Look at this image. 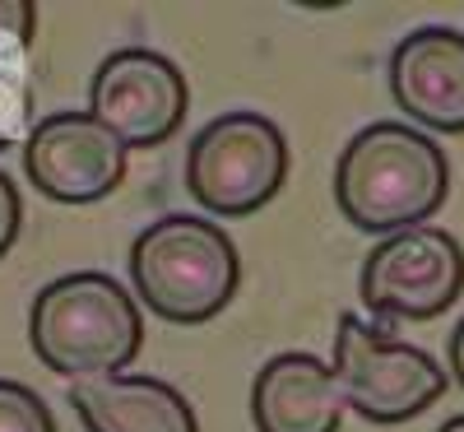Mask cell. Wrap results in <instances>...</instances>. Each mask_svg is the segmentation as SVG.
Returning <instances> with one entry per match:
<instances>
[{
	"instance_id": "1",
	"label": "cell",
	"mask_w": 464,
	"mask_h": 432,
	"mask_svg": "<svg viewBox=\"0 0 464 432\" xmlns=\"http://www.w3.org/2000/svg\"><path fill=\"white\" fill-rule=\"evenodd\" d=\"M450 195L446 149L404 122H372L343 144L334 163V205L362 232L422 228Z\"/></svg>"
},
{
	"instance_id": "2",
	"label": "cell",
	"mask_w": 464,
	"mask_h": 432,
	"mask_svg": "<svg viewBox=\"0 0 464 432\" xmlns=\"http://www.w3.org/2000/svg\"><path fill=\"white\" fill-rule=\"evenodd\" d=\"M28 344L56 377H121L144 349L140 302L102 270L61 274L37 289L28 311Z\"/></svg>"
},
{
	"instance_id": "3",
	"label": "cell",
	"mask_w": 464,
	"mask_h": 432,
	"mask_svg": "<svg viewBox=\"0 0 464 432\" xmlns=\"http://www.w3.org/2000/svg\"><path fill=\"white\" fill-rule=\"evenodd\" d=\"M242 260L232 238L200 214L153 219L130 247V284L140 302L172 326H205L232 302Z\"/></svg>"
},
{
	"instance_id": "4",
	"label": "cell",
	"mask_w": 464,
	"mask_h": 432,
	"mask_svg": "<svg viewBox=\"0 0 464 432\" xmlns=\"http://www.w3.org/2000/svg\"><path fill=\"white\" fill-rule=\"evenodd\" d=\"M288 140L260 112H223L186 144V191L205 214L246 219L279 195Z\"/></svg>"
},
{
	"instance_id": "5",
	"label": "cell",
	"mask_w": 464,
	"mask_h": 432,
	"mask_svg": "<svg viewBox=\"0 0 464 432\" xmlns=\"http://www.w3.org/2000/svg\"><path fill=\"white\" fill-rule=\"evenodd\" d=\"M343 405L367 423H409L446 396V368L428 349L404 344L367 326L362 317L343 311L334 330V363H330Z\"/></svg>"
},
{
	"instance_id": "6",
	"label": "cell",
	"mask_w": 464,
	"mask_h": 432,
	"mask_svg": "<svg viewBox=\"0 0 464 432\" xmlns=\"http://www.w3.org/2000/svg\"><path fill=\"white\" fill-rule=\"evenodd\" d=\"M464 289V251L455 232L422 223L381 238L358 274L362 307L376 321H437Z\"/></svg>"
},
{
	"instance_id": "7",
	"label": "cell",
	"mask_w": 464,
	"mask_h": 432,
	"mask_svg": "<svg viewBox=\"0 0 464 432\" xmlns=\"http://www.w3.org/2000/svg\"><path fill=\"white\" fill-rule=\"evenodd\" d=\"M190 84L177 61L149 47L111 52L89 84V116L102 122L126 149H153L181 131Z\"/></svg>"
},
{
	"instance_id": "8",
	"label": "cell",
	"mask_w": 464,
	"mask_h": 432,
	"mask_svg": "<svg viewBox=\"0 0 464 432\" xmlns=\"http://www.w3.org/2000/svg\"><path fill=\"white\" fill-rule=\"evenodd\" d=\"M24 172L56 205H93L126 182V144L89 112H52L24 140Z\"/></svg>"
},
{
	"instance_id": "9",
	"label": "cell",
	"mask_w": 464,
	"mask_h": 432,
	"mask_svg": "<svg viewBox=\"0 0 464 432\" xmlns=\"http://www.w3.org/2000/svg\"><path fill=\"white\" fill-rule=\"evenodd\" d=\"M391 93L409 122L464 135V33L446 24L409 28L391 52Z\"/></svg>"
},
{
	"instance_id": "10",
	"label": "cell",
	"mask_w": 464,
	"mask_h": 432,
	"mask_svg": "<svg viewBox=\"0 0 464 432\" xmlns=\"http://www.w3.org/2000/svg\"><path fill=\"white\" fill-rule=\"evenodd\" d=\"M343 396L316 353H275L251 381L256 432H339Z\"/></svg>"
},
{
	"instance_id": "11",
	"label": "cell",
	"mask_w": 464,
	"mask_h": 432,
	"mask_svg": "<svg viewBox=\"0 0 464 432\" xmlns=\"http://www.w3.org/2000/svg\"><path fill=\"white\" fill-rule=\"evenodd\" d=\"M70 409L89 432H200L190 400L159 377L70 381Z\"/></svg>"
},
{
	"instance_id": "12",
	"label": "cell",
	"mask_w": 464,
	"mask_h": 432,
	"mask_svg": "<svg viewBox=\"0 0 464 432\" xmlns=\"http://www.w3.org/2000/svg\"><path fill=\"white\" fill-rule=\"evenodd\" d=\"M0 432H56V418L33 386L0 377Z\"/></svg>"
},
{
	"instance_id": "13",
	"label": "cell",
	"mask_w": 464,
	"mask_h": 432,
	"mask_svg": "<svg viewBox=\"0 0 464 432\" xmlns=\"http://www.w3.org/2000/svg\"><path fill=\"white\" fill-rule=\"evenodd\" d=\"M28 126V65L5 61L0 65V153H5Z\"/></svg>"
},
{
	"instance_id": "14",
	"label": "cell",
	"mask_w": 464,
	"mask_h": 432,
	"mask_svg": "<svg viewBox=\"0 0 464 432\" xmlns=\"http://www.w3.org/2000/svg\"><path fill=\"white\" fill-rule=\"evenodd\" d=\"M37 33V10L28 0H0V65L24 61Z\"/></svg>"
},
{
	"instance_id": "15",
	"label": "cell",
	"mask_w": 464,
	"mask_h": 432,
	"mask_svg": "<svg viewBox=\"0 0 464 432\" xmlns=\"http://www.w3.org/2000/svg\"><path fill=\"white\" fill-rule=\"evenodd\" d=\"M19 219H24V201H19V186L0 172V260H5V251L14 247L19 238Z\"/></svg>"
},
{
	"instance_id": "16",
	"label": "cell",
	"mask_w": 464,
	"mask_h": 432,
	"mask_svg": "<svg viewBox=\"0 0 464 432\" xmlns=\"http://www.w3.org/2000/svg\"><path fill=\"white\" fill-rule=\"evenodd\" d=\"M446 363H450V377H455V386L464 390V321L450 330V344H446Z\"/></svg>"
},
{
	"instance_id": "17",
	"label": "cell",
	"mask_w": 464,
	"mask_h": 432,
	"mask_svg": "<svg viewBox=\"0 0 464 432\" xmlns=\"http://www.w3.org/2000/svg\"><path fill=\"white\" fill-rule=\"evenodd\" d=\"M437 432H464V414H455V418H446Z\"/></svg>"
}]
</instances>
